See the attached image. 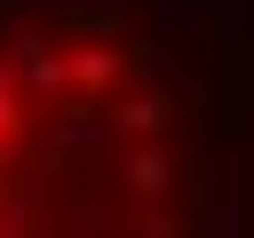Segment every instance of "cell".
<instances>
[{
	"label": "cell",
	"mask_w": 254,
	"mask_h": 238,
	"mask_svg": "<svg viewBox=\"0 0 254 238\" xmlns=\"http://www.w3.org/2000/svg\"><path fill=\"white\" fill-rule=\"evenodd\" d=\"M0 238H198L175 95L127 24H0Z\"/></svg>",
	"instance_id": "6da1fadb"
}]
</instances>
